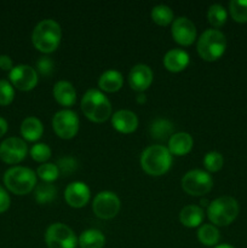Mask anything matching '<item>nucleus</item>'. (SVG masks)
I'll list each match as a JSON object with an SVG mask.
<instances>
[{
	"mask_svg": "<svg viewBox=\"0 0 247 248\" xmlns=\"http://www.w3.org/2000/svg\"><path fill=\"white\" fill-rule=\"evenodd\" d=\"M153 70L147 64H137L130 70L128 84L135 91L143 92L152 85Z\"/></svg>",
	"mask_w": 247,
	"mask_h": 248,
	"instance_id": "obj_15",
	"label": "nucleus"
},
{
	"mask_svg": "<svg viewBox=\"0 0 247 248\" xmlns=\"http://www.w3.org/2000/svg\"><path fill=\"white\" fill-rule=\"evenodd\" d=\"M171 165L172 154L164 145H150L140 155V166L150 176H162L169 171Z\"/></svg>",
	"mask_w": 247,
	"mask_h": 248,
	"instance_id": "obj_2",
	"label": "nucleus"
},
{
	"mask_svg": "<svg viewBox=\"0 0 247 248\" xmlns=\"http://www.w3.org/2000/svg\"><path fill=\"white\" fill-rule=\"evenodd\" d=\"M81 110L89 120L98 124L104 123L111 116V104L103 92L90 89L82 96Z\"/></svg>",
	"mask_w": 247,
	"mask_h": 248,
	"instance_id": "obj_3",
	"label": "nucleus"
},
{
	"mask_svg": "<svg viewBox=\"0 0 247 248\" xmlns=\"http://www.w3.org/2000/svg\"><path fill=\"white\" fill-rule=\"evenodd\" d=\"M7 128H9V125H7V121L5 120L4 118L0 116V138L7 132Z\"/></svg>",
	"mask_w": 247,
	"mask_h": 248,
	"instance_id": "obj_38",
	"label": "nucleus"
},
{
	"mask_svg": "<svg viewBox=\"0 0 247 248\" xmlns=\"http://www.w3.org/2000/svg\"><path fill=\"white\" fill-rule=\"evenodd\" d=\"M15 98V89L7 80H0V106H9Z\"/></svg>",
	"mask_w": 247,
	"mask_h": 248,
	"instance_id": "obj_33",
	"label": "nucleus"
},
{
	"mask_svg": "<svg viewBox=\"0 0 247 248\" xmlns=\"http://www.w3.org/2000/svg\"><path fill=\"white\" fill-rule=\"evenodd\" d=\"M92 210L101 219H111L120 211V199L113 191H101L92 202Z\"/></svg>",
	"mask_w": 247,
	"mask_h": 248,
	"instance_id": "obj_10",
	"label": "nucleus"
},
{
	"mask_svg": "<svg viewBox=\"0 0 247 248\" xmlns=\"http://www.w3.org/2000/svg\"><path fill=\"white\" fill-rule=\"evenodd\" d=\"M38 176L44 181V183H52L60 177V170L57 165L51 164V162H45L44 165L39 166L36 171Z\"/></svg>",
	"mask_w": 247,
	"mask_h": 248,
	"instance_id": "obj_30",
	"label": "nucleus"
},
{
	"mask_svg": "<svg viewBox=\"0 0 247 248\" xmlns=\"http://www.w3.org/2000/svg\"><path fill=\"white\" fill-rule=\"evenodd\" d=\"M31 156L36 162H46L51 157V148L45 143H36L31 147Z\"/></svg>",
	"mask_w": 247,
	"mask_h": 248,
	"instance_id": "obj_32",
	"label": "nucleus"
},
{
	"mask_svg": "<svg viewBox=\"0 0 247 248\" xmlns=\"http://www.w3.org/2000/svg\"><path fill=\"white\" fill-rule=\"evenodd\" d=\"M12 68H14V62H12L11 57L7 55H0V69L11 72Z\"/></svg>",
	"mask_w": 247,
	"mask_h": 248,
	"instance_id": "obj_37",
	"label": "nucleus"
},
{
	"mask_svg": "<svg viewBox=\"0 0 247 248\" xmlns=\"http://www.w3.org/2000/svg\"><path fill=\"white\" fill-rule=\"evenodd\" d=\"M10 203H11V200H10L9 194L0 186V213L6 212L10 207Z\"/></svg>",
	"mask_w": 247,
	"mask_h": 248,
	"instance_id": "obj_36",
	"label": "nucleus"
},
{
	"mask_svg": "<svg viewBox=\"0 0 247 248\" xmlns=\"http://www.w3.org/2000/svg\"><path fill=\"white\" fill-rule=\"evenodd\" d=\"M53 67H55L53 61L51 60L50 57H47V56H43V57L39 58L38 62H36V70H38L43 77L46 78L52 75Z\"/></svg>",
	"mask_w": 247,
	"mask_h": 248,
	"instance_id": "obj_34",
	"label": "nucleus"
},
{
	"mask_svg": "<svg viewBox=\"0 0 247 248\" xmlns=\"http://www.w3.org/2000/svg\"><path fill=\"white\" fill-rule=\"evenodd\" d=\"M56 193H57V190L52 184L41 183L36 186L35 188V200L40 205H45V203L51 202L56 198Z\"/></svg>",
	"mask_w": 247,
	"mask_h": 248,
	"instance_id": "obj_29",
	"label": "nucleus"
},
{
	"mask_svg": "<svg viewBox=\"0 0 247 248\" xmlns=\"http://www.w3.org/2000/svg\"><path fill=\"white\" fill-rule=\"evenodd\" d=\"M173 132V125L169 120L165 119H157L150 126V135L155 140H166L172 136Z\"/></svg>",
	"mask_w": 247,
	"mask_h": 248,
	"instance_id": "obj_25",
	"label": "nucleus"
},
{
	"mask_svg": "<svg viewBox=\"0 0 247 248\" xmlns=\"http://www.w3.org/2000/svg\"><path fill=\"white\" fill-rule=\"evenodd\" d=\"M213 179L208 172L202 170H191L182 178V188L186 194L202 196L212 189Z\"/></svg>",
	"mask_w": 247,
	"mask_h": 248,
	"instance_id": "obj_7",
	"label": "nucleus"
},
{
	"mask_svg": "<svg viewBox=\"0 0 247 248\" xmlns=\"http://www.w3.org/2000/svg\"><path fill=\"white\" fill-rule=\"evenodd\" d=\"M57 167L58 170H60V173L69 176L72 172H74L75 170H77V161H75L74 157L64 156L62 157V159L58 160Z\"/></svg>",
	"mask_w": 247,
	"mask_h": 248,
	"instance_id": "obj_35",
	"label": "nucleus"
},
{
	"mask_svg": "<svg viewBox=\"0 0 247 248\" xmlns=\"http://www.w3.org/2000/svg\"><path fill=\"white\" fill-rule=\"evenodd\" d=\"M28 148L26 142L18 137H10L0 144V159L9 165L19 164L26 157Z\"/></svg>",
	"mask_w": 247,
	"mask_h": 248,
	"instance_id": "obj_12",
	"label": "nucleus"
},
{
	"mask_svg": "<svg viewBox=\"0 0 247 248\" xmlns=\"http://www.w3.org/2000/svg\"><path fill=\"white\" fill-rule=\"evenodd\" d=\"M91 196V191L87 184L82 182H73L68 184L64 190V199L70 207L81 208L87 205Z\"/></svg>",
	"mask_w": 247,
	"mask_h": 248,
	"instance_id": "obj_14",
	"label": "nucleus"
},
{
	"mask_svg": "<svg viewBox=\"0 0 247 248\" xmlns=\"http://www.w3.org/2000/svg\"><path fill=\"white\" fill-rule=\"evenodd\" d=\"M194 144L193 137L186 132H177L170 137L169 147L167 149L170 150L172 155L177 156H183L186 155L191 150Z\"/></svg>",
	"mask_w": 247,
	"mask_h": 248,
	"instance_id": "obj_18",
	"label": "nucleus"
},
{
	"mask_svg": "<svg viewBox=\"0 0 247 248\" xmlns=\"http://www.w3.org/2000/svg\"><path fill=\"white\" fill-rule=\"evenodd\" d=\"M223 164H224L223 155L218 152H210L203 157V165L207 172H218L223 167Z\"/></svg>",
	"mask_w": 247,
	"mask_h": 248,
	"instance_id": "obj_31",
	"label": "nucleus"
},
{
	"mask_svg": "<svg viewBox=\"0 0 247 248\" xmlns=\"http://www.w3.org/2000/svg\"><path fill=\"white\" fill-rule=\"evenodd\" d=\"M44 133V126L39 119L34 116L26 118L21 124V135L28 142H36Z\"/></svg>",
	"mask_w": 247,
	"mask_h": 248,
	"instance_id": "obj_21",
	"label": "nucleus"
},
{
	"mask_svg": "<svg viewBox=\"0 0 247 248\" xmlns=\"http://www.w3.org/2000/svg\"><path fill=\"white\" fill-rule=\"evenodd\" d=\"M203 218H205V212L200 206L196 205L185 206L179 213V220L186 228L200 227L201 223L203 222Z\"/></svg>",
	"mask_w": 247,
	"mask_h": 248,
	"instance_id": "obj_20",
	"label": "nucleus"
},
{
	"mask_svg": "<svg viewBox=\"0 0 247 248\" xmlns=\"http://www.w3.org/2000/svg\"><path fill=\"white\" fill-rule=\"evenodd\" d=\"M53 97L63 107H72L77 102V91L69 81L61 80L53 86Z\"/></svg>",
	"mask_w": 247,
	"mask_h": 248,
	"instance_id": "obj_19",
	"label": "nucleus"
},
{
	"mask_svg": "<svg viewBox=\"0 0 247 248\" xmlns=\"http://www.w3.org/2000/svg\"><path fill=\"white\" fill-rule=\"evenodd\" d=\"M171 33L174 41L182 46L191 45L196 39L195 24L186 17H178L172 22Z\"/></svg>",
	"mask_w": 247,
	"mask_h": 248,
	"instance_id": "obj_13",
	"label": "nucleus"
},
{
	"mask_svg": "<svg viewBox=\"0 0 247 248\" xmlns=\"http://www.w3.org/2000/svg\"><path fill=\"white\" fill-rule=\"evenodd\" d=\"M198 53L207 62L217 61L224 55L227 48V38L218 29H207L198 40Z\"/></svg>",
	"mask_w": 247,
	"mask_h": 248,
	"instance_id": "obj_4",
	"label": "nucleus"
},
{
	"mask_svg": "<svg viewBox=\"0 0 247 248\" xmlns=\"http://www.w3.org/2000/svg\"><path fill=\"white\" fill-rule=\"evenodd\" d=\"M152 19L159 26H169L170 23L174 21L173 19V11L171 7L167 5H157V6L153 7L152 10Z\"/></svg>",
	"mask_w": 247,
	"mask_h": 248,
	"instance_id": "obj_26",
	"label": "nucleus"
},
{
	"mask_svg": "<svg viewBox=\"0 0 247 248\" xmlns=\"http://www.w3.org/2000/svg\"><path fill=\"white\" fill-rule=\"evenodd\" d=\"M45 242L48 248H77V239L68 225L53 223L46 230Z\"/></svg>",
	"mask_w": 247,
	"mask_h": 248,
	"instance_id": "obj_8",
	"label": "nucleus"
},
{
	"mask_svg": "<svg viewBox=\"0 0 247 248\" xmlns=\"http://www.w3.org/2000/svg\"><path fill=\"white\" fill-rule=\"evenodd\" d=\"M198 239L205 246H216L219 242L220 234L212 224H203L198 230Z\"/></svg>",
	"mask_w": 247,
	"mask_h": 248,
	"instance_id": "obj_24",
	"label": "nucleus"
},
{
	"mask_svg": "<svg viewBox=\"0 0 247 248\" xmlns=\"http://www.w3.org/2000/svg\"><path fill=\"white\" fill-rule=\"evenodd\" d=\"M207 19L211 26H213L215 28H220L222 26H224L228 19L227 10L219 4L212 5L207 11Z\"/></svg>",
	"mask_w": 247,
	"mask_h": 248,
	"instance_id": "obj_27",
	"label": "nucleus"
},
{
	"mask_svg": "<svg viewBox=\"0 0 247 248\" xmlns=\"http://www.w3.org/2000/svg\"><path fill=\"white\" fill-rule=\"evenodd\" d=\"M215 248H235V247L230 246V245H227V244H222V245H217Z\"/></svg>",
	"mask_w": 247,
	"mask_h": 248,
	"instance_id": "obj_40",
	"label": "nucleus"
},
{
	"mask_svg": "<svg viewBox=\"0 0 247 248\" xmlns=\"http://www.w3.org/2000/svg\"><path fill=\"white\" fill-rule=\"evenodd\" d=\"M111 125L118 132L128 135L137 130L138 118L133 111L123 109L114 113V115L111 116Z\"/></svg>",
	"mask_w": 247,
	"mask_h": 248,
	"instance_id": "obj_16",
	"label": "nucleus"
},
{
	"mask_svg": "<svg viewBox=\"0 0 247 248\" xmlns=\"http://www.w3.org/2000/svg\"><path fill=\"white\" fill-rule=\"evenodd\" d=\"M239 211V203L234 198L220 196L208 205L207 217L215 225L227 227L236 219Z\"/></svg>",
	"mask_w": 247,
	"mask_h": 248,
	"instance_id": "obj_5",
	"label": "nucleus"
},
{
	"mask_svg": "<svg viewBox=\"0 0 247 248\" xmlns=\"http://www.w3.org/2000/svg\"><path fill=\"white\" fill-rule=\"evenodd\" d=\"M137 102H138V103H144V102H145V96H144V94H138V96H137Z\"/></svg>",
	"mask_w": 247,
	"mask_h": 248,
	"instance_id": "obj_39",
	"label": "nucleus"
},
{
	"mask_svg": "<svg viewBox=\"0 0 247 248\" xmlns=\"http://www.w3.org/2000/svg\"><path fill=\"white\" fill-rule=\"evenodd\" d=\"M9 78L12 86L16 87L19 91H31L39 81L36 70L27 64H18L12 68Z\"/></svg>",
	"mask_w": 247,
	"mask_h": 248,
	"instance_id": "obj_11",
	"label": "nucleus"
},
{
	"mask_svg": "<svg viewBox=\"0 0 247 248\" xmlns=\"http://www.w3.org/2000/svg\"><path fill=\"white\" fill-rule=\"evenodd\" d=\"M79 116L75 111L63 109L53 115L52 127L56 135L62 140H72L79 131Z\"/></svg>",
	"mask_w": 247,
	"mask_h": 248,
	"instance_id": "obj_9",
	"label": "nucleus"
},
{
	"mask_svg": "<svg viewBox=\"0 0 247 248\" xmlns=\"http://www.w3.org/2000/svg\"><path fill=\"white\" fill-rule=\"evenodd\" d=\"M77 244L80 248H103L106 245V237L99 230L89 229L81 232Z\"/></svg>",
	"mask_w": 247,
	"mask_h": 248,
	"instance_id": "obj_23",
	"label": "nucleus"
},
{
	"mask_svg": "<svg viewBox=\"0 0 247 248\" xmlns=\"http://www.w3.org/2000/svg\"><path fill=\"white\" fill-rule=\"evenodd\" d=\"M190 62L188 52L182 48H172L165 55L164 65L169 72L178 73L185 69Z\"/></svg>",
	"mask_w": 247,
	"mask_h": 248,
	"instance_id": "obj_17",
	"label": "nucleus"
},
{
	"mask_svg": "<svg viewBox=\"0 0 247 248\" xmlns=\"http://www.w3.org/2000/svg\"><path fill=\"white\" fill-rule=\"evenodd\" d=\"M4 184L12 194L26 195L36 186V174L28 167H11L5 172Z\"/></svg>",
	"mask_w": 247,
	"mask_h": 248,
	"instance_id": "obj_6",
	"label": "nucleus"
},
{
	"mask_svg": "<svg viewBox=\"0 0 247 248\" xmlns=\"http://www.w3.org/2000/svg\"><path fill=\"white\" fill-rule=\"evenodd\" d=\"M62 31L60 24L53 19L39 22L31 34V41L36 50L43 53H51L60 46Z\"/></svg>",
	"mask_w": 247,
	"mask_h": 248,
	"instance_id": "obj_1",
	"label": "nucleus"
},
{
	"mask_svg": "<svg viewBox=\"0 0 247 248\" xmlns=\"http://www.w3.org/2000/svg\"><path fill=\"white\" fill-rule=\"evenodd\" d=\"M230 16L237 23L247 22V0H232L229 2Z\"/></svg>",
	"mask_w": 247,
	"mask_h": 248,
	"instance_id": "obj_28",
	"label": "nucleus"
},
{
	"mask_svg": "<svg viewBox=\"0 0 247 248\" xmlns=\"http://www.w3.org/2000/svg\"><path fill=\"white\" fill-rule=\"evenodd\" d=\"M124 84V78L121 75L120 72L118 70H107L103 74L99 77L98 80V86L102 91L109 92V93H113V92L119 91V90L123 87Z\"/></svg>",
	"mask_w": 247,
	"mask_h": 248,
	"instance_id": "obj_22",
	"label": "nucleus"
}]
</instances>
